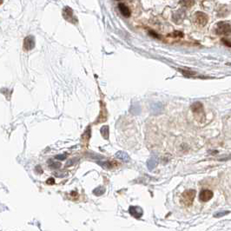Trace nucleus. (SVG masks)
<instances>
[{
  "mask_svg": "<svg viewBox=\"0 0 231 231\" xmlns=\"http://www.w3.org/2000/svg\"><path fill=\"white\" fill-rule=\"evenodd\" d=\"M223 43H225L227 46H229V47H231V43L229 42L228 40H226V39H223Z\"/></svg>",
  "mask_w": 231,
  "mask_h": 231,
  "instance_id": "obj_25",
  "label": "nucleus"
},
{
  "mask_svg": "<svg viewBox=\"0 0 231 231\" xmlns=\"http://www.w3.org/2000/svg\"><path fill=\"white\" fill-rule=\"evenodd\" d=\"M66 158V155L65 154H60L56 156V159L57 160H64Z\"/></svg>",
  "mask_w": 231,
  "mask_h": 231,
  "instance_id": "obj_20",
  "label": "nucleus"
},
{
  "mask_svg": "<svg viewBox=\"0 0 231 231\" xmlns=\"http://www.w3.org/2000/svg\"><path fill=\"white\" fill-rule=\"evenodd\" d=\"M228 214H229V211H221V212H218L217 214H215L214 217H217V218H219V217H224V216H226Z\"/></svg>",
  "mask_w": 231,
  "mask_h": 231,
  "instance_id": "obj_19",
  "label": "nucleus"
},
{
  "mask_svg": "<svg viewBox=\"0 0 231 231\" xmlns=\"http://www.w3.org/2000/svg\"><path fill=\"white\" fill-rule=\"evenodd\" d=\"M216 32L218 35H229L231 33L230 24L227 22H219L217 24Z\"/></svg>",
  "mask_w": 231,
  "mask_h": 231,
  "instance_id": "obj_2",
  "label": "nucleus"
},
{
  "mask_svg": "<svg viewBox=\"0 0 231 231\" xmlns=\"http://www.w3.org/2000/svg\"><path fill=\"white\" fill-rule=\"evenodd\" d=\"M129 212L136 219L141 218L142 216H143V211L142 210V208L138 207V206H131V207H130Z\"/></svg>",
  "mask_w": 231,
  "mask_h": 231,
  "instance_id": "obj_6",
  "label": "nucleus"
},
{
  "mask_svg": "<svg viewBox=\"0 0 231 231\" xmlns=\"http://www.w3.org/2000/svg\"><path fill=\"white\" fill-rule=\"evenodd\" d=\"M46 183H48V184H54V183H55V180H54V178H53V177H50V178H49V179L47 180Z\"/></svg>",
  "mask_w": 231,
  "mask_h": 231,
  "instance_id": "obj_22",
  "label": "nucleus"
},
{
  "mask_svg": "<svg viewBox=\"0 0 231 231\" xmlns=\"http://www.w3.org/2000/svg\"><path fill=\"white\" fill-rule=\"evenodd\" d=\"M35 47V37L33 36H28L24 38V50H30Z\"/></svg>",
  "mask_w": 231,
  "mask_h": 231,
  "instance_id": "obj_5",
  "label": "nucleus"
},
{
  "mask_svg": "<svg viewBox=\"0 0 231 231\" xmlns=\"http://www.w3.org/2000/svg\"><path fill=\"white\" fill-rule=\"evenodd\" d=\"M98 164L101 165L102 167L105 169H111L112 168L111 162H104V163H102V162H98Z\"/></svg>",
  "mask_w": 231,
  "mask_h": 231,
  "instance_id": "obj_18",
  "label": "nucleus"
},
{
  "mask_svg": "<svg viewBox=\"0 0 231 231\" xmlns=\"http://www.w3.org/2000/svg\"><path fill=\"white\" fill-rule=\"evenodd\" d=\"M63 17L64 18L65 20H67L68 22L76 24L77 23V18L74 17L73 15V11L70 7H65L63 11Z\"/></svg>",
  "mask_w": 231,
  "mask_h": 231,
  "instance_id": "obj_4",
  "label": "nucleus"
},
{
  "mask_svg": "<svg viewBox=\"0 0 231 231\" xmlns=\"http://www.w3.org/2000/svg\"><path fill=\"white\" fill-rule=\"evenodd\" d=\"M182 74H184L187 77H190L192 75H195V72H190V71H186V70H182Z\"/></svg>",
  "mask_w": 231,
  "mask_h": 231,
  "instance_id": "obj_21",
  "label": "nucleus"
},
{
  "mask_svg": "<svg viewBox=\"0 0 231 231\" xmlns=\"http://www.w3.org/2000/svg\"><path fill=\"white\" fill-rule=\"evenodd\" d=\"M213 196H214V194H213V192L211 190H210V189H203V190L201 191V193L199 195V198H200V200L202 202L206 203V202H209L210 200H211Z\"/></svg>",
  "mask_w": 231,
  "mask_h": 231,
  "instance_id": "obj_7",
  "label": "nucleus"
},
{
  "mask_svg": "<svg viewBox=\"0 0 231 231\" xmlns=\"http://www.w3.org/2000/svg\"><path fill=\"white\" fill-rule=\"evenodd\" d=\"M172 36H174V37H182L183 34H182V32H180V31H175L174 32L173 34H171Z\"/></svg>",
  "mask_w": 231,
  "mask_h": 231,
  "instance_id": "obj_23",
  "label": "nucleus"
},
{
  "mask_svg": "<svg viewBox=\"0 0 231 231\" xmlns=\"http://www.w3.org/2000/svg\"><path fill=\"white\" fill-rule=\"evenodd\" d=\"M181 4L185 7H191L195 4V1L194 0H182Z\"/></svg>",
  "mask_w": 231,
  "mask_h": 231,
  "instance_id": "obj_17",
  "label": "nucleus"
},
{
  "mask_svg": "<svg viewBox=\"0 0 231 231\" xmlns=\"http://www.w3.org/2000/svg\"><path fill=\"white\" fill-rule=\"evenodd\" d=\"M195 197H196V190L189 189L182 193L181 201L185 206H191V204L194 202Z\"/></svg>",
  "mask_w": 231,
  "mask_h": 231,
  "instance_id": "obj_1",
  "label": "nucleus"
},
{
  "mask_svg": "<svg viewBox=\"0 0 231 231\" xmlns=\"http://www.w3.org/2000/svg\"><path fill=\"white\" fill-rule=\"evenodd\" d=\"M193 18H194L193 20L195 22V24H196L199 26H205L208 23V20H209L208 16L203 12H201V11H198V12L195 13Z\"/></svg>",
  "mask_w": 231,
  "mask_h": 231,
  "instance_id": "obj_3",
  "label": "nucleus"
},
{
  "mask_svg": "<svg viewBox=\"0 0 231 231\" xmlns=\"http://www.w3.org/2000/svg\"><path fill=\"white\" fill-rule=\"evenodd\" d=\"M162 109H163L162 104L161 103H158V102L154 103V104H152V105H151V112L154 115H158V114L162 113Z\"/></svg>",
  "mask_w": 231,
  "mask_h": 231,
  "instance_id": "obj_9",
  "label": "nucleus"
},
{
  "mask_svg": "<svg viewBox=\"0 0 231 231\" xmlns=\"http://www.w3.org/2000/svg\"><path fill=\"white\" fill-rule=\"evenodd\" d=\"M130 112L133 114V115H138L140 114L141 112V107L140 105L136 103H135L131 105V108H130Z\"/></svg>",
  "mask_w": 231,
  "mask_h": 231,
  "instance_id": "obj_13",
  "label": "nucleus"
},
{
  "mask_svg": "<svg viewBox=\"0 0 231 231\" xmlns=\"http://www.w3.org/2000/svg\"><path fill=\"white\" fill-rule=\"evenodd\" d=\"M101 134H102V136L104 139H108L109 138V127H102L101 128Z\"/></svg>",
  "mask_w": 231,
  "mask_h": 231,
  "instance_id": "obj_16",
  "label": "nucleus"
},
{
  "mask_svg": "<svg viewBox=\"0 0 231 231\" xmlns=\"http://www.w3.org/2000/svg\"><path fill=\"white\" fill-rule=\"evenodd\" d=\"M48 164L49 167L52 169H57L61 167V163L60 162H53L52 160H49L48 161Z\"/></svg>",
  "mask_w": 231,
  "mask_h": 231,
  "instance_id": "obj_14",
  "label": "nucleus"
},
{
  "mask_svg": "<svg viewBox=\"0 0 231 231\" xmlns=\"http://www.w3.org/2000/svg\"><path fill=\"white\" fill-rule=\"evenodd\" d=\"M118 8H119L120 12L123 14V16H124V17H125V18H129V17L130 16V9H129V7H127L124 4H123V3H120L119 5H118Z\"/></svg>",
  "mask_w": 231,
  "mask_h": 231,
  "instance_id": "obj_10",
  "label": "nucleus"
},
{
  "mask_svg": "<svg viewBox=\"0 0 231 231\" xmlns=\"http://www.w3.org/2000/svg\"><path fill=\"white\" fill-rule=\"evenodd\" d=\"M116 156H117V158H118V159L122 160V161L124 162H129L130 161V156L127 154L126 152H124V151H118V152H117Z\"/></svg>",
  "mask_w": 231,
  "mask_h": 231,
  "instance_id": "obj_11",
  "label": "nucleus"
},
{
  "mask_svg": "<svg viewBox=\"0 0 231 231\" xmlns=\"http://www.w3.org/2000/svg\"><path fill=\"white\" fill-rule=\"evenodd\" d=\"M157 163H158L157 157H156V156H152V157H151L150 159H149L147 162L148 168H149V169H150V170L154 169V168L156 167Z\"/></svg>",
  "mask_w": 231,
  "mask_h": 231,
  "instance_id": "obj_12",
  "label": "nucleus"
},
{
  "mask_svg": "<svg viewBox=\"0 0 231 231\" xmlns=\"http://www.w3.org/2000/svg\"><path fill=\"white\" fill-rule=\"evenodd\" d=\"M191 110L196 115L203 114V105L200 102H196L191 105Z\"/></svg>",
  "mask_w": 231,
  "mask_h": 231,
  "instance_id": "obj_8",
  "label": "nucleus"
},
{
  "mask_svg": "<svg viewBox=\"0 0 231 231\" xmlns=\"http://www.w3.org/2000/svg\"><path fill=\"white\" fill-rule=\"evenodd\" d=\"M36 171H37L38 174H41V173H43L42 168H41L40 166H37V167H36Z\"/></svg>",
  "mask_w": 231,
  "mask_h": 231,
  "instance_id": "obj_24",
  "label": "nucleus"
},
{
  "mask_svg": "<svg viewBox=\"0 0 231 231\" xmlns=\"http://www.w3.org/2000/svg\"><path fill=\"white\" fill-rule=\"evenodd\" d=\"M105 192V189L104 187H98L97 189H95L93 190V194L95 195V196H102V195H104Z\"/></svg>",
  "mask_w": 231,
  "mask_h": 231,
  "instance_id": "obj_15",
  "label": "nucleus"
}]
</instances>
